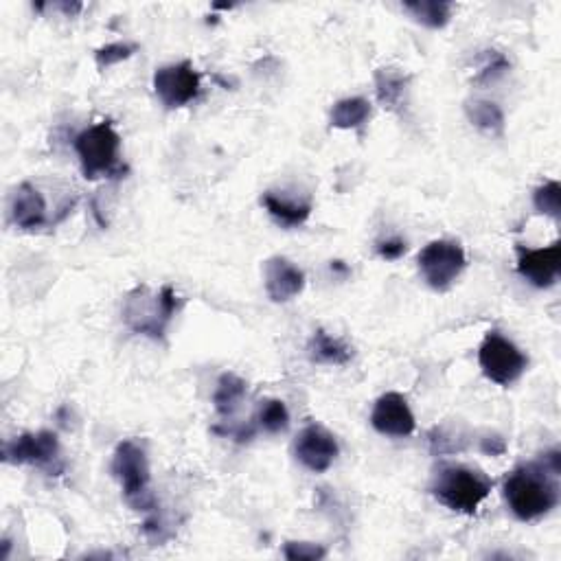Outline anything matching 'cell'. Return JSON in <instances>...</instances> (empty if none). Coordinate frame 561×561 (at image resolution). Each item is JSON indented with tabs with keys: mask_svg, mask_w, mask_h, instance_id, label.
<instances>
[{
	"mask_svg": "<svg viewBox=\"0 0 561 561\" xmlns=\"http://www.w3.org/2000/svg\"><path fill=\"white\" fill-rule=\"evenodd\" d=\"M559 474L542 459L522 463L507 476L502 494L515 518L535 522L559 505Z\"/></svg>",
	"mask_w": 561,
	"mask_h": 561,
	"instance_id": "cell-1",
	"label": "cell"
},
{
	"mask_svg": "<svg viewBox=\"0 0 561 561\" xmlns=\"http://www.w3.org/2000/svg\"><path fill=\"white\" fill-rule=\"evenodd\" d=\"M180 303L182 301L171 285H163L160 290L136 285L123 301V323L134 334L163 340L171 320L178 314Z\"/></svg>",
	"mask_w": 561,
	"mask_h": 561,
	"instance_id": "cell-2",
	"label": "cell"
},
{
	"mask_svg": "<svg viewBox=\"0 0 561 561\" xmlns=\"http://www.w3.org/2000/svg\"><path fill=\"white\" fill-rule=\"evenodd\" d=\"M491 489H494V480L480 472V469L461 463L441 465L430 487L432 496L443 507L465 515H474L491 494Z\"/></svg>",
	"mask_w": 561,
	"mask_h": 561,
	"instance_id": "cell-3",
	"label": "cell"
},
{
	"mask_svg": "<svg viewBox=\"0 0 561 561\" xmlns=\"http://www.w3.org/2000/svg\"><path fill=\"white\" fill-rule=\"evenodd\" d=\"M75 152L86 180L121 178L125 167L121 163V136L112 121L90 125L75 136Z\"/></svg>",
	"mask_w": 561,
	"mask_h": 561,
	"instance_id": "cell-4",
	"label": "cell"
},
{
	"mask_svg": "<svg viewBox=\"0 0 561 561\" xmlns=\"http://www.w3.org/2000/svg\"><path fill=\"white\" fill-rule=\"evenodd\" d=\"M112 474L121 483L123 498L136 511L154 513L156 500L150 491V461L143 445L121 441L112 456Z\"/></svg>",
	"mask_w": 561,
	"mask_h": 561,
	"instance_id": "cell-5",
	"label": "cell"
},
{
	"mask_svg": "<svg viewBox=\"0 0 561 561\" xmlns=\"http://www.w3.org/2000/svg\"><path fill=\"white\" fill-rule=\"evenodd\" d=\"M478 364L489 382L507 388L524 375L529 358L500 331H489L478 349Z\"/></svg>",
	"mask_w": 561,
	"mask_h": 561,
	"instance_id": "cell-6",
	"label": "cell"
},
{
	"mask_svg": "<svg viewBox=\"0 0 561 561\" xmlns=\"http://www.w3.org/2000/svg\"><path fill=\"white\" fill-rule=\"evenodd\" d=\"M417 266L423 281H426L432 290L448 292L465 270L467 257L459 242L437 239V242H430L421 250L417 257Z\"/></svg>",
	"mask_w": 561,
	"mask_h": 561,
	"instance_id": "cell-7",
	"label": "cell"
},
{
	"mask_svg": "<svg viewBox=\"0 0 561 561\" xmlns=\"http://www.w3.org/2000/svg\"><path fill=\"white\" fill-rule=\"evenodd\" d=\"M3 461L11 465H36L47 469L53 476L64 472V463L60 461V441H57V434L49 430L27 432L7 441L3 448Z\"/></svg>",
	"mask_w": 561,
	"mask_h": 561,
	"instance_id": "cell-8",
	"label": "cell"
},
{
	"mask_svg": "<svg viewBox=\"0 0 561 561\" xmlns=\"http://www.w3.org/2000/svg\"><path fill=\"white\" fill-rule=\"evenodd\" d=\"M154 93L169 110L185 108L200 95V73L191 62H178L154 73Z\"/></svg>",
	"mask_w": 561,
	"mask_h": 561,
	"instance_id": "cell-9",
	"label": "cell"
},
{
	"mask_svg": "<svg viewBox=\"0 0 561 561\" xmlns=\"http://www.w3.org/2000/svg\"><path fill=\"white\" fill-rule=\"evenodd\" d=\"M340 448L334 434L318 423H309L294 441V456L312 474H323L338 459Z\"/></svg>",
	"mask_w": 561,
	"mask_h": 561,
	"instance_id": "cell-10",
	"label": "cell"
},
{
	"mask_svg": "<svg viewBox=\"0 0 561 561\" xmlns=\"http://www.w3.org/2000/svg\"><path fill=\"white\" fill-rule=\"evenodd\" d=\"M518 274L537 290L553 288L561 270V244L555 242L546 248L518 246Z\"/></svg>",
	"mask_w": 561,
	"mask_h": 561,
	"instance_id": "cell-11",
	"label": "cell"
},
{
	"mask_svg": "<svg viewBox=\"0 0 561 561\" xmlns=\"http://www.w3.org/2000/svg\"><path fill=\"white\" fill-rule=\"evenodd\" d=\"M371 426L384 437L406 439L415 432L417 421L402 393H386L373 406Z\"/></svg>",
	"mask_w": 561,
	"mask_h": 561,
	"instance_id": "cell-12",
	"label": "cell"
},
{
	"mask_svg": "<svg viewBox=\"0 0 561 561\" xmlns=\"http://www.w3.org/2000/svg\"><path fill=\"white\" fill-rule=\"evenodd\" d=\"M263 285L274 303H288L305 288V272L290 259L272 257L263 266Z\"/></svg>",
	"mask_w": 561,
	"mask_h": 561,
	"instance_id": "cell-13",
	"label": "cell"
},
{
	"mask_svg": "<svg viewBox=\"0 0 561 561\" xmlns=\"http://www.w3.org/2000/svg\"><path fill=\"white\" fill-rule=\"evenodd\" d=\"M9 217L22 231H36V228L47 224V202H44L42 193L31 182H22L11 193Z\"/></svg>",
	"mask_w": 561,
	"mask_h": 561,
	"instance_id": "cell-14",
	"label": "cell"
},
{
	"mask_svg": "<svg viewBox=\"0 0 561 561\" xmlns=\"http://www.w3.org/2000/svg\"><path fill=\"white\" fill-rule=\"evenodd\" d=\"M261 204L266 206V211L274 222L283 228H296L307 222V217L312 215V204L303 200H294L288 196H279L274 191H266L261 196Z\"/></svg>",
	"mask_w": 561,
	"mask_h": 561,
	"instance_id": "cell-15",
	"label": "cell"
},
{
	"mask_svg": "<svg viewBox=\"0 0 561 561\" xmlns=\"http://www.w3.org/2000/svg\"><path fill=\"white\" fill-rule=\"evenodd\" d=\"M408 84H410V75L397 71V68H377L375 71L377 101L391 112L402 110Z\"/></svg>",
	"mask_w": 561,
	"mask_h": 561,
	"instance_id": "cell-16",
	"label": "cell"
},
{
	"mask_svg": "<svg viewBox=\"0 0 561 561\" xmlns=\"http://www.w3.org/2000/svg\"><path fill=\"white\" fill-rule=\"evenodd\" d=\"M307 353H309V360H312V362L329 364V366H345L353 358V351H351L347 342L329 336L325 329L314 331V336L309 338Z\"/></svg>",
	"mask_w": 561,
	"mask_h": 561,
	"instance_id": "cell-17",
	"label": "cell"
},
{
	"mask_svg": "<svg viewBox=\"0 0 561 561\" xmlns=\"http://www.w3.org/2000/svg\"><path fill=\"white\" fill-rule=\"evenodd\" d=\"M467 119L474 125L476 130H480L487 136H502L505 134V112L494 101L485 99H474L467 101L465 106Z\"/></svg>",
	"mask_w": 561,
	"mask_h": 561,
	"instance_id": "cell-18",
	"label": "cell"
},
{
	"mask_svg": "<svg viewBox=\"0 0 561 561\" xmlns=\"http://www.w3.org/2000/svg\"><path fill=\"white\" fill-rule=\"evenodd\" d=\"M246 393H248V384L242 380V377H237L233 373H224L213 393V406L217 410V415L224 419L233 417L239 404L244 402Z\"/></svg>",
	"mask_w": 561,
	"mask_h": 561,
	"instance_id": "cell-19",
	"label": "cell"
},
{
	"mask_svg": "<svg viewBox=\"0 0 561 561\" xmlns=\"http://www.w3.org/2000/svg\"><path fill=\"white\" fill-rule=\"evenodd\" d=\"M371 117V103L364 97H349L331 108V125L338 130H360Z\"/></svg>",
	"mask_w": 561,
	"mask_h": 561,
	"instance_id": "cell-20",
	"label": "cell"
},
{
	"mask_svg": "<svg viewBox=\"0 0 561 561\" xmlns=\"http://www.w3.org/2000/svg\"><path fill=\"white\" fill-rule=\"evenodd\" d=\"M452 9L454 5L445 3V0H410V3H404V11L428 29H443L448 25Z\"/></svg>",
	"mask_w": 561,
	"mask_h": 561,
	"instance_id": "cell-21",
	"label": "cell"
},
{
	"mask_svg": "<svg viewBox=\"0 0 561 561\" xmlns=\"http://www.w3.org/2000/svg\"><path fill=\"white\" fill-rule=\"evenodd\" d=\"M257 428L268 434H281L290 428V412L281 399H263L257 408Z\"/></svg>",
	"mask_w": 561,
	"mask_h": 561,
	"instance_id": "cell-22",
	"label": "cell"
},
{
	"mask_svg": "<svg viewBox=\"0 0 561 561\" xmlns=\"http://www.w3.org/2000/svg\"><path fill=\"white\" fill-rule=\"evenodd\" d=\"M533 206L537 213H542L551 220L559 222L561 217V185L557 180L546 182V185L537 187L533 193Z\"/></svg>",
	"mask_w": 561,
	"mask_h": 561,
	"instance_id": "cell-23",
	"label": "cell"
},
{
	"mask_svg": "<svg viewBox=\"0 0 561 561\" xmlns=\"http://www.w3.org/2000/svg\"><path fill=\"white\" fill-rule=\"evenodd\" d=\"M511 68L509 60L500 51H485L483 55V66H480L476 84H494Z\"/></svg>",
	"mask_w": 561,
	"mask_h": 561,
	"instance_id": "cell-24",
	"label": "cell"
},
{
	"mask_svg": "<svg viewBox=\"0 0 561 561\" xmlns=\"http://www.w3.org/2000/svg\"><path fill=\"white\" fill-rule=\"evenodd\" d=\"M136 53V44H125V42H114V44H106V47L97 49L95 53V62L99 71H108L110 66L119 64L123 60H130V57Z\"/></svg>",
	"mask_w": 561,
	"mask_h": 561,
	"instance_id": "cell-25",
	"label": "cell"
},
{
	"mask_svg": "<svg viewBox=\"0 0 561 561\" xmlns=\"http://www.w3.org/2000/svg\"><path fill=\"white\" fill-rule=\"evenodd\" d=\"M430 450L432 454L443 456V454H454V452H463L465 450V443H461L463 439L459 434H454L445 428H434L430 432Z\"/></svg>",
	"mask_w": 561,
	"mask_h": 561,
	"instance_id": "cell-26",
	"label": "cell"
},
{
	"mask_svg": "<svg viewBox=\"0 0 561 561\" xmlns=\"http://www.w3.org/2000/svg\"><path fill=\"white\" fill-rule=\"evenodd\" d=\"M283 555L290 561H318L325 559L327 551L320 544H309V542H288L283 546Z\"/></svg>",
	"mask_w": 561,
	"mask_h": 561,
	"instance_id": "cell-27",
	"label": "cell"
},
{
	"mask_svg": "<svg viewBox=\"0 0 561 561\" xmlns=\"http://www.w3.org/2000/svg\"><path fill=\"white\" fill-rule=\"evenodd\" d=\"M406 250H408V246H406L404 239H397V237L386 239V242L377 244V255H380L386 261H397L399 257L406 255Z\"/></svg>",
	"mask_w": 561,
	"mask_h": 561,
	"instance_id": "cell-28",
	"label": "cell"
},
{
	"mask_svg": "<svg viewBox=\"0 0 561 561\" xmlns=\"http://www.w3.org/2000/svg\"><path fill=\"white\" fill-rule=\"evenodd\" d=\"M480 450L491 456H500V454H505L507 443H505V439H500L498 434H487L485 439H480Z\"/></svg>",
	"mask_w": 561,
	"mask_h": 561,
	"instance_id": "cell-29",
	"label": "cell"
}]
</instances>
